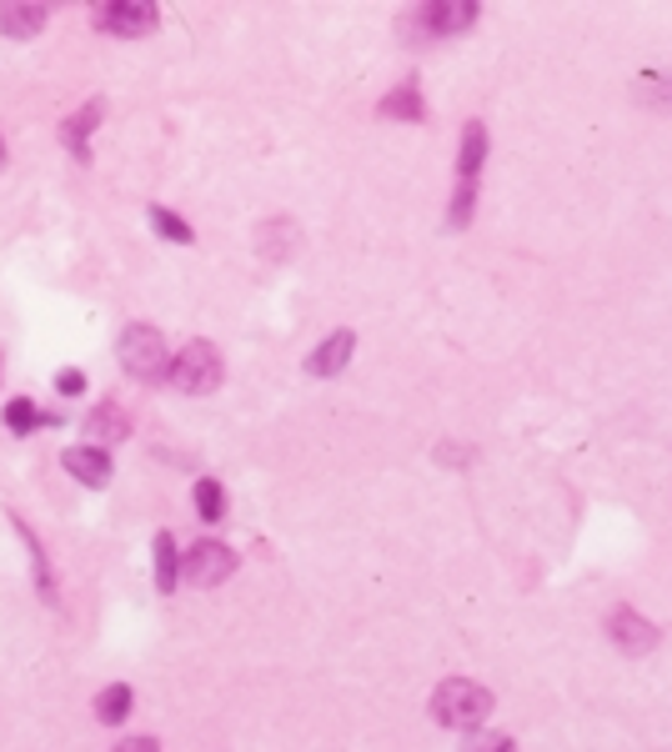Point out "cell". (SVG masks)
Instances as JSON below:
<instances>
[{
  "instance_id": "obj_1",
  "label": "cell",
  "mask_w": 672,
  "mask_h": 752,
  "mask_svg": "<svg viewBox=\"0 0 672 752\" xmlns=\"http://www.w3.org/2000/svg\"><path fill=\"white\" fill-rule=\"evenodd\" d=\"M491 713V692L472 677H447L437 692H432V717L441 727H457V732H472L477 723H487Z\"/></svg>"
},
{
  "instance_id": "obj_2",
  "label": "cell",
  "mask_w": 672,
  "mask_h": 752,
  "mask_svg": "<svg viewBox=\"0 0 672 752\" xmlns=\"http://www.w3.org/2000/svg\"><path fill=\"white\" fill-rule=\"evenodd\" d=\"M116 356H121V366H126L130 376H171V362H176V356L166 351V337H161L155 326H146V322H136V326L121 331Z\"/></svg>"
},
{
  "instance_id": "obj_3",
  "label": "cell",
  "mask_w": 672,
  "mask_h": 752,
  "mask_svg": "<svg viewBox=\"0 0 672 752\" xmlns=\"http://www.w3.org/2000/svg\"><path fill=\"white\" fill-rule=\"evenodd\" d=\"M171 387L186 391V397H207L221 387V356L211 341H186L171 362Z\"/></svg>"
},
{
  "instance_id": "obj_4",
  "label": "cell",
  "mask_w": 672,
  "mask_h": 752,
  "mask_svg": "<svg viewBox=\"0 0 672 752\" xmlns=\"http://www.w3.org/2000/svg\"><path fill=\"white\" fill-rule=\"evenodd\" d=\"M91 26L105 36H146L155 30V5L151 0H101L91 5Z\"/></svg>"
},
{
  "instance_id": "obj_5",
  "label": "cell",
  "mask_w": 672,
  "mask_h": 752,
  "mask_svg": "<svg viewBox=\"0 0 672 752\" xmlns=\"http://www.w3.org/2000/svg\"><path fill=\"white\" fill-rule=\"evenodd\" d=\"M412 21H416V36H452V30H466L477 21V5L472 0H432Z\"/></svg>"
},
{
  "instance_id": "obj_6",
  "label": "cell",
  "mask_w": 672,
  "mask_h": 752,
  "mask_svg": "<svg viewBox=\"0 0 672 752\" xmlns=\"http://www.w3.org/2000/svg\"><path fill=\"white\" fill-rule=\"evenodd\" d=\"M236 572V552L226 542H196L191 557H186V577H191L196 587H216L226 582Z\"/></svg>"
},
{
  "instance_id": "obj_7",
  "label": "cell",
  "mask_w": 672,
  "mask_h": 752,
  "mask_svg": "<svg viewBox=\"0 0 672 752\" xmlns=\"http://www.w3.org/2000/svg\"><path fill=\"white\" fill-rule=\"evenodd\" d=\"M608 637L618 642L627 657H643V652H652L658 648V627L647 623L643 612H633V607H618L608 617Z\"/></svg>"
},
{
  "instance_id": "obj_8",
  "label": "cell",
  "mask_w": 672,
  "mask_h": 752,
  "mask_svg": "<svg viewBox=\"0 0 672 752\" xmlns=\"http://www.w3.org/2000/svg\"><path fill=\"white\" fill-rule=\"evenodd\" d=\"M61 462H65V472H71L80 487H105V481H111V456H105V447H96V441L71 447Z\"/></svg>"
},
{
  "instance_id": "obj_9",
  "label": "cell",
  "mask_w": 672,
  "mask_h": 752,
  "mask_svg": "<svg viewBox=\"0 0 672 752\" xmlns=\"http://www.w3.org/2000/svg\"><path fill=\"white\" fill-rule=\"evenodd\" d=\"M351 351H357V337H351V331H332V337H326L322 347L307 356V372L311 376H336L341 366L351 362Z\"/></svg>"
},
{
  "instance_id": "obj_10",
  "label": "cell",
  "mask_w": 672,
  "mask_h": 752,
  "mask_svg": "<svg viewBox=\"0 0 672 752\" xmlns=\"http://www.w3.org/2000/svg\"><path fill=\"white\" fill-rule=\"evenodd\" d=\"M482 161H487V126L472 121V126L462 130V151H457V181H477Z\"/></svg>"
},
{
  "instance_id": "obj_11",
  "label": "cell",
  "mask_w": 672,
  "mask_h": 752,
  "mask_svg": "<svg viewBox=\"0 0 672 752\" xmlns=\"http://www.w3.org/2000/svg\"><path fill=\"white\" fill-rule=\"evenodd\" d=\"M86 431H91L96 447H111V441H126V412L116 402H101L91 416H86Z\"/></svg>"
},
{
  "instance_id": "obj_12",
  "label": "cell",
  "mask_w": 672,
  "mask_h": 752,
  "mask_svg": "<svg viewBox=\"0 0 672 752\" xmlns=\"http://www.w3.org/2000/svg\"><path fill=\"white\" fill-rule=\"evenodd\" d=\"M46 5H0V36H15V40H26L36 36L40 26H46Z\"/></svg>"
},
{
  "instance_id": "obj_13",
  "label": "cell",
  "mask_w": 672,
  "mask_h": 752,
  "mask_svg": "<svg viewBox=\"0 0 672 752\" xmlns=\"http://www.w3.org/2000/svg\"><path fill=\"white\" fill-rule=\"evenodd\" d=\"M101 116H105V105L101 101H86L76 111V116L65 121V141H71V151H76L80 161H86V136H91L96 126H101Z\"/></svg>"
},
{
  "instance_id": "obj_14",
  "label": "cell",
  "mask_w": 672,
  "mask_h": 752,
  "mask_svg": "<svg viewBox=\"0 0 672 752\" xmlns=\"http://www.w3.org/2000/svg\"><path fill=\"white\" fill-rule=\"evenodd\" d=\"M130 702H136V692H130L126 682H111V688L96 692V717H101L105 727H116V723H126Z\"/></svg>"
},
{
  "instance_id": "obj_15",
  "label": "cell",
  "mask_w": 672,
  "mask_h": 752,
  "mask_svg": "<svg viewBox=\"0 0 672 752\" xmlns=\"http://www.w3.org/2000/svg\"><path fill=\"white\" fill-rule=\"evenodd\" d=\"M382 116L391 121H422L427 116V105H422V91H416V80H407V86H397V91L382 101Z\"/></svg>"
},
{
  "instance_id": "obj_16",
  "label": "cell",
  "mask_w": 672,
  "mask_h": 752,
  "mask_svg": "<svg viewBox=\"0 0 672 752\" xmlns=\"http://www.w3.org/2000/svg\"><path fill=\"white\" fill-rule=\"evenodd\" d=\"M176 577H182L176 537H171V532H155V587H161V592H171V587H176Z\"/></svg>"
},
{
  "instance_id": "obj_17",
  "label": "cell",
  "mask_w": 672,
  "mask_h": 752,
  "mask_svg": "<svg viewBox=\"0 0 672 752\" xmlns=\"http://www.w3.org/2000/svg\"><path fill=\"white\" fill-rule=\"evenodd\" d=\"M196 512L207 522H221L226 517V492H221V481H196Z\"/></svg>"
},
{
  "instance_id": "obj_18",
  "label": "cell",
  "mask_w": 672,
  "mask_h": 752,
  "mask_svg": "<svg viewBox=\"0 0 672 752\" xmlns=\"http://www.w3.org/2000/svg\"><path fill=\"white\" fill-rule=\"evenodd\" d=\"M472 206H477V181H457L452 206H447V226H466V221H472Z\"/></svg>"
},
{
  "instance_id": "obj_19",
  "label": "cell",
  "mask_w": 672,
  "mask_h": 752,
  "mask_svg": "<svg viewBox=\"0 0 672 752\" xmlns=\"http://www.w3.org/2000/svg\"><path fill=\"white\" fill-rule=\"evenodd\" d=\"M151 226H155L161 236H166V241H182V247L191 241V226H186V221L176 216V211H166V206H151Z\"/></svg>"
},
{
  "instance_id": "obj_20",
  "label": "cell",
  "mask_w": 672,
  "mask_h": 752,
  "mask_svg": "<svg viewBox=\"0 0 672 752\" xmlns=\"http://www.w3.org/2000/svg\"><path fill=\"white\" fill-rule=\"evenodd\" d=\"M36 422H40V416H36V406H30L26 397H15V402L5 406V427H11L15 437H26V431H36Z\"/></svg>"
},
{
  "instance_id": "obj_21",
  "label": "cell",
  "mask_w": 672,
  "mask_h": 752,
  "mask_svg": "<svg viewBox=\"0 0 672 752\" xmlns=\"http://www.w3.org/2000/svg\"><path fill=\"white\" fill-rule=\"evenodd\" d=\"M462 752H518V742L502 738V732H491V738H472Z\"/></svg>"
},
{
  "instance_id": "obj_22",
  "label": "cell",
  "mask_w": 672,
  "mask_h": 752,
  "mask_svg": "<svg viewBox=\"0 0 672 752\" xmlns=\"http://www.w3.org/2000/svg\"><path fill=\"white\" fill-rule=\"evenodd\" d=\"M55 387H61V391H65V397H80V387H86V376H80V372H76V366H65V372H61V376H55Z\"/></svg>"
},
{
  "instance_id": "obj_23",
  "label": "cell",
  "mask_w": 672,
  "mask_h": 752,
  "mask_svg": "<svg viewBox=\"0 0 672 752\" xmlns=\"http://www.w3.org/2000/svg\"><path fill=\"white\" fill-rule=\"evenodd\" d=\"M116 752H161V748H155V738H126L116 742Z\"/></svg>"
},
{
  "instance_id": "obj_24",
  "label": "cell",
  "mask_w": 672,
  "mask_h": 752,
  "mask_svg": "<svg viewBox=\"0 0 672 752\" xmlns=\"http://www.w3.org/2000/svg\"><path fill=\"white\" fill-rule=\"evenodd\" d=\"M0 171H5V141H0Z\"/></svg>"
}]
</instances>
